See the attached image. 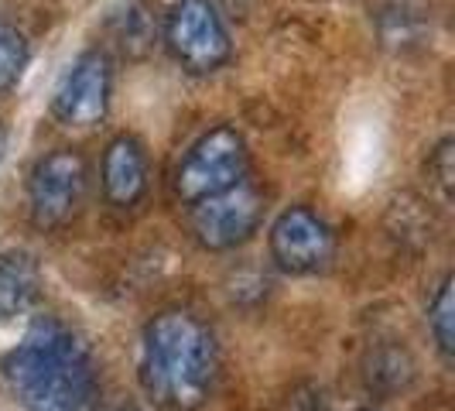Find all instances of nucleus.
Returning <instances> with one entry per match:
<instances>
[{
    "label": "nucleus",
    "mask_w": 455,
    "mask_h": 411,
    "mask_svg": "<svg viewBox=\"0 0 455 411\" xmlns=\"http://www.w3.org/2000/svg\"><path fill=\"white\" fill-rule=\"evenodd\" d=\"M452 274H445L438 285H435L432 298H428V309H425V319H428V333L435 340V350L442 353V360L452 357V340H455V295H452Z\"/></svg>",
    "instance_id": "12"
},
{
    "label": "nucleus",
    "mask_w": 455,
    "mask_h": 411,
    "mask_svg": "<svg viewBox=\"0 0 455 411\" xmlns=\"http://www.w3.org/2000/svg\"><path fill=\"white\" fill-rule=\"evenodd\" d=\"M414 377V360L408 357V350L401 346H387V350H377L366 364V381L370 388H380V391H404L408 381Z\"/></svg>",
    "instance_id": "13"
},
{
    "label": "nucleus",
    "mask_w": 455,
    "mask_h": 411,
    "mask_svg": "<svg viewBox=\"0 0 455 411\" xmlns=\"http://www.w3.org/2000/svg\"><path fill=\"white\" fill-rule=\"evenodd\" d=\"M103 192L120 209H131L148 192V155L144 144L131 134H120L107 144L103 155Z\"/></svg>",
    "instance_id": "9"
},
{
    "label": "nucleus",
    "mask_w": 455,
    "mask_h": 411,
    "mask_svg": "<svg viewBox=\"0 0 455 411\" xmlns=\"http://www.w3.org/2000/svg\"><path fill=\"white\" fill-rule=\"evenodd\" d=\"M274 264L288 274H319L336 257V233L308 206H291L271 223L267 233Z\"/></svg>",
    "instance_id": "7"
},
{
    "label": "nucleus",
    "mask_w": 455,
    "mask_h": 411,
    "mask_svg": "<svg viewBox=\"0 0 455 411\" xmlns=\"http://www.w3.org/2000/svg\"><path fill=\"white\" fill-rule=\"evenodd\" d=\"M260 220H264V199L243 179L227 192H216V196L192 203L188 227L205 251H233L251 240Z\"/></svg>",
    "instance_id": "6"
},
{
    "label": "nucleus",
    "mask_w": 455,
    "mask_h": 411,
    "mask_svg": "<svg viewBox=\"0 0 455 411\" xmlns=\"http://www.w3.org/2000/svg\"><path fill=\"white\" fill-rule=\"evenodd\" d=\"M360 411H377V408H360Z\"/></svg>",
    "instance_id": "17"
},
{
    "label": "nucleus",
    "mask_w": 455,
    "mask_h": 411,
    "mask_svg": "<svg viewBox=\"0 0 455 411\" xmlns=\"http://www.w3.org/2000/svg\"><path fill=\"white\" fill-rule=\"evenodd\" d=\"M247 179V141L236 127L220 124L205 131L175 172V192L182 203H199L205 196L227 192Z\"/></svg>",
    "instance_id": "3"
},
{
    "label": "nucleus",
    "mask_w": 455,
    "mask_h": 411,
    "mask_svg": "<svg viewBox=\"0 0 455 411\" xmlns=\"http://www.w3.org/2000/svg\"><path fill=\"white\" fill-rule=\"evenodd\" d=\"M42 295L38 261L24 251H0V322L24 316Z\"/></svg>",
    "instance_id": "10"
},
{
    "label": "nucleus",
    "mask_w": 455,
    "mask_h": 411,
    "mask_svg": "<svg viewBox=\"0 0 455 411\" xmlns=\"http://www.w3.org/2000/svg\"><path fill=\"white\" fill-rule=\"evenodd\" d=\"M0 370L24 411H83L96 391L90 346L59 319L35 322Z\"/></svg>",
    "instance_id": "2"
},
{
    "label": "nucleus",
    "mask_w": 455,
    "mask_h": 411,
    "mask_svg": "<svg viewBox=\"0 0 455 411\" xmlns=\"http://www.w3.org/2000/svg\"><path fill=\"white\" fill-rule=\"evenodd\" d=\"M164 45L188 72H216L227 66L229 35L212 0H175L164 18Z\"/></svg>",
    "instance_id": "5"
},
{
    "label": "nucleus",
    "mask_w": 455,
    "mask_h": 411,
    "mask_svg": "<svg viewBox=\"0 0 455 411\" xmlns=\"http://www.w3.org/2000/svg\"><path fill=\"white\" fill-rule=\"evenodd\" d=\"M107 28H110L114 45L131 59L148 55L155 48V38H158V18H155V7L148 0H127L120 11H114Z\"/></svg>",
    "instance_id": "11"
},
{
    "label": "nucleus",
    "mask_w": 455,
    "mask_h": 411,
    "mask_svg": "<svg viewBox=\"0 0 455 411\" xmlns=\"http://www.w3.org/2000/svg\"><path fill=\"white\" fill-rule=\"evenodd\" d=\"M28 66V42L18 28L0 24V93L14 90Z\"/></svg>",
    "instance_id": "14"
},
{
    "label": "nucleus",
    "mask_w": 455,
    "mask_h": 411,
    "mask_svg": "<svg viewBox=\"0 0 455 411\" xmlns=\"http://www.w3.org/2000/svg\"><path fill=\"white\" fill-rule=\"evenodd\" d=\"M127 411H134V408H127Z\"/></svg>",
    "instance_id": "18"
},
{
    "label": "nucleus",
    "mask_w": 455,
    "mask_h": 411,
    "mask_svg": "<svg viewBox=\"0 0 455 411\" xmlns=\"http://www.w3.org/2000/svg\"><path fill=\"white\" fill-rule=\"evenodd\" d=\"M220 374V346L199 316L168 309L140 333L137 381L168 411H196L209 401Z\"/></svg>",
    "instance_id": "1"
},
{
    "label": "nucleus",
    "mask_w": 455,
    "mask_h": 411,
    "mask_svg": "<svg viewBox=\"0 0 455 411\" xmlns=\"http://www.w3.org/2000/svg\"><path fill=\"white\" fill-rule=\"evenodd\" d=\"M86 189H90V165L76 148H59L38 158L28 179V209L35 227H66L79 213Z\"/></svg>",
    "instance_id": "4"
},
{
    "label": "nucleus",
    "mask_w": 455,
    "mask_h": 411,
    "mask_svg": "<svg viewBox=\"0 0 455 411\" xmlns=\"http://www.w3.org/2000/svg\"><path fill=\"white\" fill-rule=\"evenodd\" d=\"M110 90H114L110 59H107V52L92 48L68 66L59 90H55L52 110L68 127H92L110 110Z\"/></svg>",
    "instance_id": "8"
},
{
    "label": "nucleus",
    "mask_w": 455,
    "mask_h": 411,
    "mask_svg": "<svg viewBox=\"0 0 455 411\" xmlns=\"http://www.w3.org/2000/svg\"><path fill=\"white\" fill-rule=\"evenodd\" d=\"M428 175H432L438 196L449 203L455 189V141L452 137H442V141H438V148H435L432 158H428Z\"/></svg>",
    "instance_id": "15"
},
{
    "label": "nucleus",
    "mask_w": 455,
    "mask_h": 411,
    "mask_svg": "<svg viewBox=\"0 0 455 411\" xmlns=\"http://www.w3.org/2000/svg\"><path fill=\"white\" fill-rule=\"evenodd\" d=\"M7 155V131H4V124H0V161Z\"/></svg>",
    "instance_id": "16"
}]
</instances>
